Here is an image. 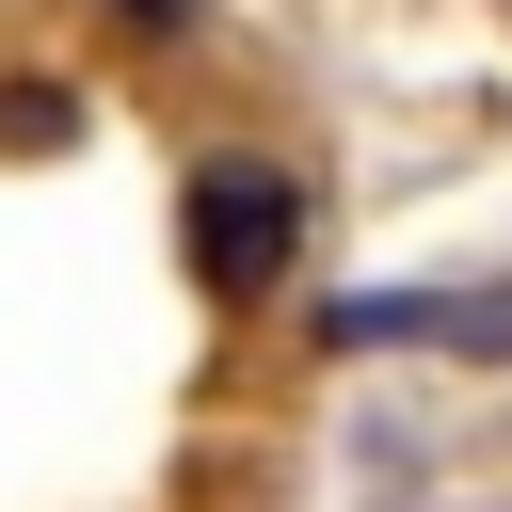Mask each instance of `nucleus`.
I'll return each mask as SVG.
<instances>
[{
  "mask_svg": "<svg viewBox=\"0 0 512 512\" xmlns=\"http://www.w3.org/2000/svg\"><path fill=\"white\" fill-rule=\"evenodd\" d=\"M288 240H304V208H288V176H256V160H208L192 208H176V256H192L208 304H256V288L288 272Z\"/></svg>",
  "mask_w": 512,
  "mask_h": 512,
  "instance_id": "f257e3e1",
  "label": "nucleus"
},
{
  "mask_svg": "<svg viewBox=\"0 0 512 512\" xmlns=\"http://www.w3.org/2000/svg\"><path fill=\"white\" fill-rule=\"evenodd\" d=\"M0 144H32V160H48V144H80V96H48V80H32V96H0Z\"/></svg>",
  "mask_w": 512,
  "mask_h": 512,
  "instance_id": "f03ea898",
  "label": "nucleus"
}]
</instances>
